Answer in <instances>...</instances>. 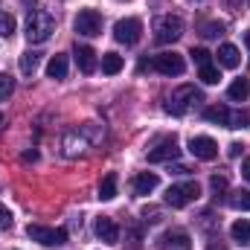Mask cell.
<instances>
[{
    "instance_id": "f35d334b",
    "label": "cell",
    "mask_w": 250,
    "mask_h": 250,
    "mask_svg": "<svg viewBox=\"0 0 250 250\" xmlns=\"http://www.w3.org/2000/svg\"><path fill=\"white\" fill-rule=\"evenodd\" d=\"M23 3H26V6H35V3H38V0H23Z\"/></svg>"
},
{
    "instance_id": "d6986e66",
    "label": "cell",
    "mask_w": 250,
    "mask_h": 250,
    "mask_svg": "<svg viewBox=\"0 0 250 250\" xmlns=\"http://www.w3.org/2000/svg\"><path fill=\"white\" fill-rule=\"evenodd\" d=\"M227 204H230L233 209L250 212V192H248V189H233V192L227 195Z\"/></svg>"
},
{
    "instance_id": "1f68e13d",
    "label": "cell",
    "mask_w": 250,
    "mask_h": 250,
    "mask_svg": "<svg viewBox=\"0 0 250 250\" xmlns=\"http://www.w3.org/2000/svg\"><path fill=\"white\" fill-rule=\"evenodd\" d=\"M245 123H248V117H245L242 111H233V123H230V128H245Z\"/></svg>"
},
{
    "instance_id": "9c48e42d",
    "label": "cell",
    "mask_w": 250,
    "mask_h": 250,
    "mask_svg": "<svg viewBox=\"0 0 250 250\" xmlns=\"http://www.w3.org/2000/svg\"><path fill=\"white\" fill-rule=\"evenodd\" d=\"M189 151L198 160H215L218 157V143L212 137H192L189 140Z\"/></svg>"
},
{
    "instance_id": "9a60e30c",
    "label": "cell",
    "mask_w": 250,
    "mask_h": 250,
    "mask_svg": "<svg viewBox=\"0 0 250 250\" xmlns=\"http://www.w3.org/2000/svg\"><path fill=\"white\" fill-rule=\"evenodd\" d=\"M204 120H207V123H215V125L230 128V123H233V111H230L227 105H209V108L204 111Z\"/></svg>"
},
{
    "instance_id": "f1b7e54d",
    "label": "cell",
    "mask_w": 250,
    "mask_h": 250,
    "mask_svg": "<svg viewBox=\"0 0 250 250\" xmlns=\"http://www.w3.org/2000/svg\"><path fill=\"white\" fill-rule=\"evenodd\" d=\"M189 56H192V62L198 64V67H204V64H209V59H212V53H209V50H204V47H195V50H192Z\"/></svg>"
},
{
    "instance_id": "5b68a950",
    "label": "cell",
    "mask_w": 250,
    "mask_h": 250,
    "mask_svg": "<svg viewBox=\"0 0 250 250\" xmlns=\"http://www.w3.org/2000/svg\"><path fill=\"white\" fill-rule=\"evenodd\" d=\"M192 102H201V93H198L192 84H181V87L169 96L166 111H169V114H175V117H184L189 108H192Z\"/></svg>"
},
{
    "instance_id": "e0dca14e",
    "label": "cell",
    "mask_w": 250,
    "mask_h": 250,
    "mask_svg": "<svg viewBox=\"0 0 250 250\" xmlns=\"http://www.w3.org/2000/svg\"><path fill=\"white\" fill-rule=\"evenodd\" d=\"M250 96V82L248 79H233V84L227 87V99L230 102H245Z\"/></svg>"
},
{
    "instance_id": "7a4b0ae2",
    "label": "cell",
    "mask_w": 250,
    "mask_h": 250,
    "mask_svg": "<svg viewBox=\"0 0 250 250\" xmlns=\"http://www.w3.org/2000/svg\"><path fill=\"white\" fill-rule=\"evenodd\" d=\"M143 70H157V73H163V76H181L184 70H187V62H184V56H178V53H160V56H154L151 62H140V73Z\"/></svg>"
},
{
    "instance_id": "74e56055",
    "label": "cell",
    "mask_w": 250,
    "mask_h": 250,
    "mask_svg": "<svg viewBox=\"0 0 250 250\" xmlns=\"http://www.w3.org/2000/svg\"><path fill=\"white\" fill-rule=\"evenodd\" d=\"M245 44H248V50H250V29L245 32Z\"/></svg>"
},
{
    "instance_id": "52a82bcc",
    "label": "cell",
    "mask_w": 250,
    "mask_h": 250,
    "mask_svg": "<svg viewBox=\"0 0 250 250\" xmlns=\"http://www.w3.org/2000/svg\"><path fill=\"white\" fill-rule=\"evenodd\" d=\"M73 29L84 38H96V35H102V15L96 9H82L73 21Z\"/></svg>"
},
{
    "instance_id": "f546056e",
    "label": "cell",
    "mask_w": 250,
    "mask_h": 250,
    "mask_svg": "<svg viewBox=\"0 0 250 250\" xmlns=\"http://www.w3.org/2000/svg\"><path fill=\"white\" fill-rule=\"evenodd\" d=\"M12 224H15L12 209H9L6 204H0V230H12Z\"/></svg>"
},
{
    "instance_id": "836d02e7",
    "label": "cell",
    "mask_w": 250,
    "mask_h": 250,
    "mask_svg": "<svg viewBox=\"0 0 250 250\" xmlns=\"http://www.w3.org/2000/svg\"><path fill=\"white\" fill-rule=\"evenodd\" d=\"M242 148H245L242 143H230V146H227V154H230V157H239V154H242Z\"/></svg>"
},
{
    "instance_id": "8992f818",
    "label": "cell",
    "mask_w": 250,
    "mask_h": 250,
    "mask_svg": "<svg viewBox=\"0 0 250 250\" xmlns=\"http://www.w3.org/2000/svg\"><path fill=\"white\" fill-rule=\"evenodd\" d=\"M26 236L32 242L44 245V248H59V245L67 242V233H64L62 227H44V224H29L26 227Z\"/></svg>"
},
{
    "instance_id": "8fae6325",
    "label": "cell",
    "mask_w": 250,
    "mask_h": 250,
    "mask_svg": "<svg viewBox=\"0 0 250 250\" xmlns=\"http://www.w3.org/2000/svg\"><path fill=\"white\" fill-rule=\"evenodd\" d=\"M157 245H160V250H192V239L184 230H169L160 236Z\"/></svg>"
},
{
    "instance_id": "cb8c5ba5",
    "label": "cell",
    "mask_w": 250,
    "mask_h": 250,
    "mask_svg": "<svg viewBox=\"0 0 250 250\" xmlns=\"http://www.w3.org/2000/svg\"><path fill=\"white\" fill-rule=\"evenodd\" d=\"M198 76H201V82H204V84H218V79H221L218 67H212V64H204V67L198 70Z\"/></svg>"
},
{
    "instance_id": "7402d4cb",
    "label": "cell",
    "mask_w": 250,
    "mask_h": 250,
    "mask_svg": "<svg viewBox=\"0 0 250 250\" xmlns=\"http://www.w3.org/2000/svg\"><path fill=\"white\" fill-rule=\"evenodd\" d=\"M123 56H117V53H105L102 56V73L105 76H117L120 70H123Z\"/></svg>"
},
{
    "instance_id": "4dcf8cb0",
    "label": "cell",
    "mask_w": 250,
    "mask_h": 250,
    "mask_svg": "<svg viewBox=\"0 0 250 250\" xmlns=\"http://www.w3.org/2000/svg\"><path fill=\"white\" fill-rule=\"evenodd\" d=\"M221 32H224V23H207L201 35H207V38H218Z\"/></svg>"
},
{
    "instance_id": "ac0fdd59",
    "label": "cell",
    "mask_w": 250,
    "mask_h": 250,
    "mask_svg": "<svg viewBox=\"0 0 250 250\" xmlns=\"http://www.w3.org/2000/svg\"><path fill=\"white\" fill-rule=\"evenodd\" d=\"M47 76L56 79V82L67 76V56H64V53H56V56L47 62Z\"/></svg>"
},
{
    "instance_id": "603a6c76",
    "label": "cell",
    "mask_w": 250,
    "mask_h": 250,
    "mask_svg": "<svg viewBox=\"0 0 250 250\" xmlns=\"http://www.w3.org/2000/svg\"><path fill=\"white\" fill-rule=\"evenodd\" d=\"M230 236H233L236 242H242V245H250V221L239 218V221L230 227Z\"/></svg>"
},
{
    "instance_id": "ffe728a7",
    "label": "cell",
    "mask_w": 250,
    "mask_h": 250,
    "mask_svg": "<svg viewBox=\"0 0 250 250\" xmlns=\"http://www.w3.org/2000/svg\"><path fill=\"white\" fill-rule=\"evenodd\" d=\"M99 198L102 201H114L117 198V172H108L99 184Z\"/></svg>"
},
{
    "instance_id": "7c38bea8",
    "label": "cell",
    "mask_w": 250,
    "mask_h": 250,
    "mask_svg": "<svg viewBox=\"0 0 250 250\" xmlns=\"http://www.w3.org/2000/svg\"><path fill=\"white\" fill-rule=\"evenodd\" d=\"M93 230H96V236H99L105 245H117V242H120V227H117V221L108 218V215H99L96 224H93Z\"/></svg>"
},
{
    "instance_id": "4fadbf2b",
    "label": "cell",
    "mask_w": 250,
    "mask_h": 250,
    "mask_svg": "<svg viewBox=\"0 0 250 250\" xmlns=\"http://www.w3.org/2000/svg\"><path fill=\"white\" fill-rule=\"evenodd\" d=\"M76 64H79V70H82L84 76L96 73V53H93V47H87V44H76Z\"/></svg>"
},
{
    "instance_id": "30bf717a",
    "label": "cell",
    "mask_w": 250,
    "mask_h": 250,
    "mask_svg": "<svg viewBox=\"0 0 250 250\" xmlns=\"http://www.w3.org/2000/svg\"><path fill=\"white\" fill-rule=\"evenodd\" d=\"M178 154H181L178 140H175V137H166V140H160V143L148 151V160H151V163H163V160H175Z\"/></svg>"
},
{
    "instance_id": "484cf974",
    "label": "cell",
    "mask_w": 250,
    "mask_h": 250,
    "mask_svg": "<svg viewBox=\"0 0 250 250\" xmlns=\"http://www.w3.org/2000/svg\"><path fill=\"white\" fill-rule=\"evenodd\" d=\"M0 35L3 38H12L15 35V18L9 12H3V9H0Z\"/></svg>"
},
{
    "instance_id": "4316f807",
    "label": "cell",
    "mask_w": 250,
    "mask_h": 250,
    "mask_svg": "<svg viewBox=\"0 0 250 250\" xmlns=\"http://www.w3.org/2000/svg\"><path fill=\"white\" fill-rule=\"evenodd\" d=\"M64 146H67V148H64V154H67V157H76V154L82 151L84 140H79V143H76V134H67V137H64Z\"/></svg>"
},
{
    "instance_id": "d6a6232c",
    "label": "cell",
    "mask_w": 250,
    "mask_h": 250,
    "mask_svg": "<svg viewBox=\"0 0 250 250\" xmlns=\"http://www.w3.org/2000/svg\"><path fill=\"white\" fill-rule=\"evenodd\" d=\"M143 215H146L148 224H157V221H160V209H154V207H151V209H143Z\"/></svg>"
},
{
    "instance_id": "d590c367",
    "label": "cell",
    "mask_w": 250,
    "mask_h": 250,
    "mask_svg": "<svg viewBox=\"0 0 250 250\" xmlns=\"http://www.w3.org/2000/svg\"><path fill=\"white\" fill-rule=\"evenodd\" d=\"M189 172H192V169H189V166H181V163H178V166H175V175H189Z\"/></svg>"
},
{
    "instance_id": "277c9868",
    "label": "cell",
    "mask_w": 250,
    "mask_h": 250,
    "mask_svg": "<svg viewBox=\"0 0 250 250\" xmlns=\"http://www.w3.org/2000/svg\"><path fill=\"white\" fill-rule=\"evenodd\" d=\"M201 198V187L195 184V181H187V184H175V187L166 189V204L169 207H175V209H184L189 207L192 201H198Z\"/></svg>"
},
{
    "instance_id": "83f0119b",
    "label": "cell",
    "mask_w": 250,
    "mask_h": 250,
    "mask_svg": "<svg viewBox=\"0 0 250 250\" xmlns=\"http://www.w3.org/2000/svg\"><path fill=\"white\" fill-rule=\"evenodd\" d=\"M15 90V79L9 76V73H0V102L3 99H9V93Z\"/></svg>"
},
{
    "instance_id": "d4e9b609",
    "label": "cell",
    "mask_w": 250,
    "mask_h": 250,
    "mask_svg": "<svg viewBox=\"0 0 250 250\" xmlns=\"http://www.w3.org/2000/svg\"><path fill=\"white\" fill-rule=\"evenodd\" d=\"M209 189H212L215 201L224 198V195H227V178H224V175H212V178H209Z\"/></svg>"
},
{
    "instance_id": "2e32d148",
    "label": "cell",
    "mask_w": 250,
    "mask_h": 250,
    "mask_svg": "<svg viewBox=\"0 0 250 250\" xmlns=\"http://www.w3.org/2000/svg\"><path fill=\"white\" fill-rule=\"evenodd\" d=\"M218 64L227 67V70H236V67L242 64L239 47H233V44H221V47H218Z\"/></svg>"
},
{
    "instance_id": "e575fe53",
    "label": "cell",
    "mask_w": 250,
    "mask_h": 250,
    "mask_svg": "<svg viewBox=\"0 0 250 250\" xmlns=\"http://www.w3.org/2000/svg\"><path fill=\"white\" fill-rule=\"evenodd\" d=\"M242 175H245V181L250 184V157L245 160V163H242Z\"/></svg>"
},
{
    "instance_id": "3957f363",
    "label": "cell",
    "mask_w": 250,
    "mask_h": 250,
    "mask_svg": "<svg viewBox=\"0 0 250 250\" xmlns=\"http://www.w3.org/2000/svg\"><path fill=\"white\" fill-rule=\"evenodd\" d=\"M181 35H184V21H181V15H163V18L154 23V41H157V44H175Z\"/></svg>"
},
{
    "instance_id": "ab89813d",
    "label": "cell",
    "mask_w": 250,
    "mask_h": 250,
    "mask_svg": "<svg viewBox=\"0 0 250 250\" xmlns=\"http://www.w3.org/2000/svg\"><path fill=\"white\" fill-rule=\"evenodd\" d=\"M0 125H3V114H0Z\"/></svg>"
},
{
    "instance_id": "5bb4252c",
    "label": "cell",
    "mask_w": 250,
    "mask_h": 250,
    "mask_svg": "<svg viewBox=\"0 0 250 250\" xmlns=\"http://www.w3.org/2000/svg\"><path fill=\"white\" fill-rule=\"evenodd\" d=\"M160 184V178L154 175V172H140L134 181H131V189H134V195H151L154 189Z\"/></svg>"
},
{
    "instance_id": "6da1fadb",
    "label": "cell",
    "mask_w": 250,
    "mask_h": 250,
    "mask_svg": "<svg viewBox=\"0 0 250 250\" xmlns=\"http://www.w3.org/2000/svg\"><path fill=\"white\" fill-rule=\"evenodd\" d=\"M53 32H56V18L50 12H41V9L29 12V18H26V38H29V44H44Z\"/></svg>"
},
{
    "instance_id": "8d00e7d4",
    "label": "cell",
    "mask_w": 250,
    "mask_h": 250,
    "mask_svg": "<svg viewBox=\"0 0 250 250\" xmlns=\"http://www.w3.org/2000/svg\"><path fill=\"white\" fill-rule=\"evenodd\" d=\"M23 160H26V163H29V160H38V151H26V154H23Z\"/></svg>"
},
{
    "instance_id": "44dd1931",
    "label": "cell",
    "mask_w": 250,
    "mask_h": 250,
    "mask_svg": "<svg viewBox=\"0 0 250 250\" xmlns=\"http://www.w3.org/2000/svg\"><path fill=\"white\" fill-rule=\"evenodd\" d=\"M41 67V53H35V50H29V53H23L21 56V73L23 76H35V70Z\"/></svg>"
},
{
    "instance_id": "ba28073f",
    "label": "cell",
    "mask_w": 250,
    "mask_h": 250,
    "mask_svg": "<svg viewBox=\"0 0 250 250\" xmlns=\"http://www.w3.org/2000/svg\"><path fill=\"white\" fill-rule=\"evenodd\" d=\"M114 38H117L120 44H125V47L137 44V41L143 38V21H140V18H123V21H117Z\"/></svg>"
}]
</instances>
